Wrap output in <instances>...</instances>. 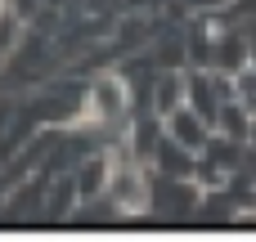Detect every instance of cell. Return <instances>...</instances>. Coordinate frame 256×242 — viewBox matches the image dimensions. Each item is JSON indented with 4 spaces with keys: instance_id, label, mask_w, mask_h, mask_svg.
Masks as SVG:
<instances>
[{
    "instance_id": "8992f818",
    "label": "cell",
    "mask_w": 256,
    "mask_h": 242,
    "mask_svg": "<svg viewBox=\"0 0 256 242\" xmlns=\"http://www.w3.org/2000/svg\"><path fill=\"white\" fill-rule=\"evenodd\" d=\"M189 4H198V9H207V4H220V0H189Z\"/></svg>"
},
{
    "instance_id": "277c9868",
    "label": "cell",
    "mask_w": 256,
    "mask_h": 242,
    "mask_svg": "<svg viewBox=\"0 0 256 242\" xmlns=\"http://www.w3.org/2000/svg\"><path fill=\"white\" fill-rule=\"evenodd\" d=\"M212 130L225 135V139H234V144H248V135H252V117H248L234 99H225V103L216 108V117H212Z\"/></svg>"
},
{
    "instance_id": "6da1fadb",
    "label": "cell",
    "mask_w": 256,
    "mask_h": 242,
    "mask_svg": "<svg viewBox=\"0 0 256 242\" xmlns=\"http://www.w3.org/2000/svg\"><path fill=\"white\" fill-rule=\"evenodd\" d=\"M130 112H135V94H130V81L126 76L99 72L94 81H86L81 108H76V121L81 126H90V130H122Z\"/></svg>"
},
{
    "instance_id": "7a4b0ae2",
    "label": "cell",
    "mask_w": 256,
    "mask_h": 242,
    "mask_svg": "<svg viewBox=\"0 0 256 242\" xmlns=\"http://www.w3.org/2000/svg\"><path fill=\"white\" fill-rule=\"evenodd\" d=\"M162 135H166V139H176L180 148L198 153V148L207 144V135H212V121H202L189 103H180L176 112H166V117H162Z\"/></svg>"
},
{
    "instance_id": "3957f363",
    "label": "cell",
    "mask_w": 256,
    "mask_h": 242,
    "mask_svg": "<svg viewBox=\"0 0 256 242\" xmlns=\"http://www.w3.org/2000/svg\"><path fill=\"white\" fill-rule=\"evenodd\" d=\"M104 184H108V148H90L81 157V166L72 171V189H76L81 202H90V198L104 193Z\"/></svg>"
},
{
    "instance_id": "5b68a950",
    "label": "cell",
    "mask_w": 256,
    "mask_h": 242,
    "mask_svg": "<svg viewBox=\"0 0 256 242\" xmlns=\"http://www.w3.org/2000/svg\"><path fill=\"white\" fill-rule=\"evenodd\" d=\"M230 85H234V103L256 121V58L243 63L238 72H230Z\"/></svg>"
}]
</instances>
